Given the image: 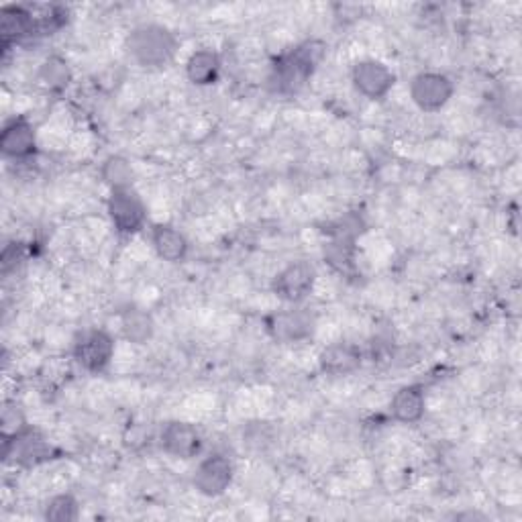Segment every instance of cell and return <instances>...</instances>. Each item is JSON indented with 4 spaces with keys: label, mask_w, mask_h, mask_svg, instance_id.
Returning a JSON list of instances; mask_svg holds the SVG:
<instances>
[{
    "label": "cell",
    "mask_w": 522,
    "mask_h": 522,
    "mask_svg": "<svg viewBox=\"0 0 522 522\" xmlns=\"http://www.w3.org/2000/svg\"><path fill=\"white\" fill-rule=\"evenodd\" d=\"M427 410V396L425 390L416 384L402 386L394 392L390 400V414L392 419L402 425H416L423 421Z\"/></svg>",
    "instance_id": "4fadbf2b"
},
{
    "label": "cell",
    "mask_w": 522,
    "mask_h": 522,
    "mask_svg": "<svg viewBox=\"0 0 522 522\" xmlns=\"http://www.w3.org/2000/svg\"><path fill=\"white\" fill-rule=\"evenodd\" d=\"M151 245L155 253H158L164 261H168V264H180L190 251V243L186 235L174 225H164V223L151 227Z\"/></svg>",
    "instance_id": "2e32d148"
},
{
    "label": "cell",
    "mask_w": 522,
    "mask_h": 522,
    "mask_svg": "<svg viewBox=\"0 0 522 522\" xmlns=\"http://www.w3.org/2000/svg\"><path fill=\"white\" fill-rule=\"evenodd\" d=\"M51 445L33 429L25 427L13 437H5V459L15 457V463L33 467L51 459Z\"/></svg>",
    "instance_id": "8fae6325"
},
{
    "label": "cell",
    "mask_w": 522,
    "mask_h": 522,
    "mask_svg": "<svg viewBox=\"0 0 522 522\" xmlns=\"http://www.w3.org/2000/svg\"><path fill=\"white\" fill-rule=\"evenodd\" d=\"M125 47L137 66L158 70L176 58L180 43L170 27L160 23H143L131 29Z\"/></svg>",
    "instance_id": "6da1fadb"
},
{
    "label": "cell",
    "mask_w": 522,
    "mask_h": 522,
    "mask_svg": "<svg viewBox=\"0 0 522 522\" xmlns=\"http://www.w3.org/2000/svg\"><path fill=\"white\" fill-rule=\"evenodd\" d=\"M221 56L211 47L196 49L186 60V78L194 86H211L219 80L221 76Z\"/></svg>",
    "instance_id": "e0dca14e"
},
{
    "label": "cell",
    "mask_w": 522,
    "mask_h": 522,
    "mask_svg": "<svg viewBox=\"0 0 522 522\" xmlns=\"http://www.w3.org/2000/svg\"><path fill=\"white\" fill-rule=\"evenodd\" d=\"M0 151L5 158L15 162H25L33 158L37 151V131L35 125L25 117L11 119L0 131Z\"/></svg>",
    "instance_id": "9c48e42d"
},
{
    "label": "cell",
    "mask_w": 522,
    "mask_h": 522,
    "mask_svg": "<svg viewBox=\"0 0 522 522\" xmlns=\"http://www.w3.org/2000/svg\"><path fill=\"white\" fill-rule=\"evenodd\" d=\"M35 31H37V19L33 11L17 5L5 7L0 11V39H3L5 49L35 35Z\"/></svg>",
    "instance_id": "5bb4252c"
},
{
    "label": "cell",
    "mask_w": 522,
    "mask_h": 522,
    "mask_svg": "<svg viewBox=\"0 0 522 522\" xmlns=\"http://www.w3.org/2000/svg\"><path fill=\"white\" fill-rule=\"evenodd\" d=\"M353 88L368 100H384L394 84V72L380 60H361L351 70Z\"/></svg>",
    "instance_id": "ba28073f"
},
{
    "label": "cell",
    "mask_w": 522,
    "mask_h": 522,
    "mask_svg": "<svg viewBox=\"0 0 522 522\" xmlns=\"http://www.w3.org/2000/svg\"><path fill=\"white\" fill-rule=\"evenodd\" d=\"M107 213L115 231L121 235H135L147 223V206L133 188L111 192Z\"/></svg>",
    "instance_id": "277c9868"
},
{
    "label": "cell",
    "mask_w": 522,
    "mask_h": 522,
    "mask_svg": "<svg viewBox=\"0 0 522 522\" xmlns=\"http://www.w3.org/2000/svg\"><path fill=\"white\" fill-rule=\"evenodd\" d=\"M123 337L133 345H145L155 335V321L147 310L139 306H129L121 312Z\"/></svg>",
    "instance_id": "d6986e66"
},
{
    "label": "cell",
    "mask_w": 522,
    "mask_h": 522,
    "mask_svg": "<svg viewBox=\"0 0 522 522\" xmlns=\"http://www.w3.org/2000/svg\"><path fill=\"white\" fill-rule=\"evenodd\" d=\"M25 257V251H23V243H9L5 245L3 249V255H0V266H3V274H9L13 270H17V266L21 264Z\"/></svg>",
    "instance_id": "603a6c76"
},
{
    "label": "cell",
    "mask_w": 522,
    "mask_h": 522,
    "mask_svg": "<svg viewBox=\"0 0 522 522\" xmlns=\"http://www.w3.org/2000/svg\"><path fill=\"white\" fill-rule=\"evenodd\" d=\"M325 259L337 272H349L353 268V245L351 241L339 237L325 245Z\"/></svg>",
    "instance_id": "7402d4cb"
},
{
    "label": "cell",
    "mask_w": 522,
    "mask_h": 522,
    "mask_svg": "<svg viewBox=\"0 0 522 522\" xmlns=\"http://www.w3.org/2000/svg\"><path fill=\"white\" fill-rule=\"evenodd\" d=\"M100 178H102L104 184L111 188V192H115V190H129V188H133L135 172H133V166L125 158V155L113 153V155H109L107 160L102 162Z\"/></svg>",
    "instance_id": "ffe728a7"
},
{
    "label": "cell",
    "mask_w": 522,
    "mask_h": 522,
    "mask_svg": "<svg viewBox=\"0 0 522 522\" xmlns=\"http://www.w3.org/2000/svg\"><path fill=\"white\" fill-rule=\"evenodd\" d=\"M315 284H317L315 266L308 264L304 259H298L278 272L272 288L280 300L296 306L310 296V292L315 290Z\"/></svg>",
    "instance_id": "52a82bcc"
},
{
    "label": "cell",
    "mask_w": 522,
    "mask_h": 522,
    "mask_svg": "<svg viewBox=\"0 0 522 522\" xmlns=\"http://www.w3.org/2000/svg\"><path fill=\"white\" fill-rule=\"evenodd\" d=\"M43 518L49 522H74L80 518V502L74 494H56L43 506Z\"/></svg>",
    "instance_id": "44dd1931"
},
{
    "label": "cell",
    "mask_w": 522,
    "mask_h": 522,
    "mask_svg": "<svg viewBox=\"0 0 522 522\" xmlns=\"http://www.w3.org/2000/svg\"><path fill=\"white\" fill-rule=\"evenodd\" d=\"M325 51L327 45L321 39H308L284 54L276 62L270 76L274 90L280 94H296L298 90H302L323 62Z\"/></svg>",
    "instance_id": "7a4b0ae2"
},
{
    "label": "cell",
    "mask_w": 522,
    "mask_h": 522,
    "mask_svg": "<svg viewBox=\"0 0 522 522\" xmlns=\"http://www.w3.org/2000/svg\"><path fill=\"white\" fill-rule=\"evenodd\" d=\"M160 445L164 453L174 459H194L202 451V435L200 431L184 421H170L164 425L160 433Z\"/></svg>",
    "instance_id": "30bf717a"
},
{
    "label": "cell",
    "mask_w": 522,
    "mask_h": 522,
    "mask_svg": "<svg viewBox=\"0 0 522 522\" xmlns=\"http://www.w3.org/2000/svg\"><path fill=\"white\" fill-rule=\"evenodd\" d=\"M453 80L441 72H421L410 80V98L423 113H439L453 98Z\"/></svg>",
    "instance_id": "5b68a950"
},
{
    "label": "cell",
    "mask_w": 522,
    "mask_h": 522,
    "mask_svg": "<svg viewBox=\"0 0 522 522\" xmlns=\"http://www.w3.org/2000/svg\"><path fill=\"white\" fill-rule=\"evenodd\" d=\"M115 357V339L104 329L84 331L74 343V359L82 370L90 374H102Z\"/></svg>",
    "instance_id": "3957f363"
},
{
    "label": "cell",
    "mask_w": 522,
    "mask_h": 522,
    "mask_svg": "<svg viewBox=\"0 0 522 522\" xmlns=\"http://www.w3.org/2000/svg\"><path fill=\"white\" fill-rule=\"evenodd\" d=\"M233 476H235L233 461L227 455L213 453V455L204 457L196 465L192 484L198 494H202L206 498H219L231 488Z\"/></svg>",
    "instance_id": "8992f818"
},
{
    "label": "cell",
    "mask_w": 522,
    "mask_h": 522,
    "mask_svg": "<svg viewBox=\"0 0 522 522\" xmlns=\"http://www.w3.org/2000/svg\"><path fill=\"white\" fill-rule=\"evenodd\" d=\"M321 370L333 378L349 376L361 368V351L351 343H333L319 355Z\"/></svg>",
    "instance_id": "9a60e30c"
},
{
    "label": "cell",
    "mask_w": 522,
    "mask_h": 522,
    "mask_svg": "<svg viewBox=\"0 0 522 522\" xmlns=\"http://www.w3.org/2000/svg\"><path fill=\"white\" fill-rule=\"evenodd\" d=\"M312 325H315V319L310 317V312L304 308H290L270 317L268 331L282 343H294L306 339L312 333Z\"/></svg>",
    "instance_id": "7c38bea8"
},
{
    "label": "cell",
    "mask_w": 522,
    "mask_h": 522,
    "mask_svg": "<svg viewBox=\"0 0 522 522\" xmlns=\"http://www.w3.org/2000/svg\"><path fill=\"white\" fill-rule=\"evenodd\" d=\"M35 80L37 86L47 94H62L72 84V68L66 58L49 56L41 62Z\"/></svg>",
    "instance_id": "ac0fdd59"
}]
</instances>
